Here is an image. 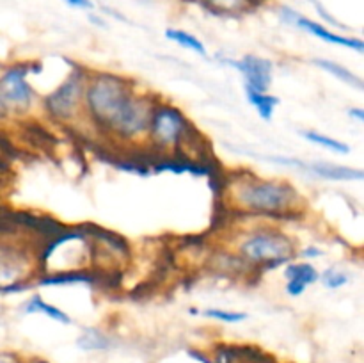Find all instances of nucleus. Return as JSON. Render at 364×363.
Returning <instances> with one entry per match:
<instances>
[{"instance_id": "f257e3e1", "label": "nucleus", "mask_w": 364, "mask_h": 363, "mask_svg": "<svg viewBox=\"0 0 364 363\" xmlns=\"http://www.w3.org/2000/svg\"><path fill=\"white\" fill-rule=\"evenodd\" d=\"M228 206L245 216L283 217L306 206L301 191L283 178H265L255 173H237L224 189Z\"/></svg>"}, {"instance_id": "f03ea898", "label": "nucleus", "mask_w": 364, "mask_h": 363, "mask_svg": "<svg viewBox=\"0 0 364 363\" xmlns=\"http://www.w3.org/2000/svg\"><path fill=\"white\" fill-rule=\"evenodd\" d=\"M139 88V82L109 70H89L84 89L82 120L103 134L124 100Z\"/></svg>"}, {"instance_id": "7ed1b4c3", "label": "nucleus", "mask_w": 364, "mask_h": 363, "mask_svg": "<svg viewBox=\"0 0 364 363\" xmlns=\"http://www.w3.org/2000/svg\"><path fill=\"white\" fill-rule=\"evenodd\" d=\"M299 246L291 235L272 224L242 231L235 241V255L247 267L272 270L297 260Z\"/></svg>"}, {"instance_id": "20e7f679", "label": "nucleus", "mask_w": 364, "mask_h": 363, "mask_svg": "<svg viewBox=\"0 0 364 363\" xmlns=\"http://www.w3.org/2000/svg\"><path fill=\"white\" fill-rule=\"evenodd\" d=\"M159 100L160 96L141 89L139 85L124 100L103 134L121 146H144L151 112Z\"/></svg>"}, {"instance_id": "39448f33", "label": "nucleus", "mask_w": 364, "mask_h": 363, "mask_svg": "<svg viewBox=\"0 0 364 363\" xmlns=\"http://www.w3.org/2000/svg\"><path fill=\"white\" fill-rule=\"evenodd\" d=\"M87 68L75 64L70 73L39 100L43 112L52 121L60 125H73L82 120V105H84V89L87 80Z\"/></svg>"}, {"instance_id": "423d86ee", "label": "nucleus", "mask_w": 364, "mask_h": 363, "mask_svg": "<svg viewBox=\"0 0 364 363\" xmlns=\"http://www.w3.org/2000/svg\"><path fill=\"white\" fill-rule=\"evenodd\" d=\"M191 132L192 125L187 114L174 103L160 98L151 112L144 146L160 153H174L185 144Z\"/></svg>"}, {"instance_id": "0eeeda50", "label": "nucleus", "mask_w": 364, "mask_h": 363, "mask_svg": "<svg viewBox=\"0 0 364 363\" xmlns=\"http://www.w3.org/2000/svg\"><path fill=\"white\" fill-rule=\"evenodd\" d=\"M95 256V248L87 235L80 231H70L48 244L39 255V265L55 274H71L84 270Z\"/></svg>"}, {"instance_id": "6e6552de", "label": "nucleus", "mask_w": 364, "mask_h": 363, "mask_svg": "<svg viewBox=\"0 0 364 363\" xmlns=\"http://www.w3.org/2000/svg\"><path fill=\"white\" fill-rule=\"evenodd\" d=\"M38 270L39 255L25 242L14 238L0 241V292L20 290Z\"/></svg>"}, {"instance_id": "1a4fd4ad", "label": "nucleus", "mask_w": 364, "mask_h": 363, "mask_svg": "<svg viewBox=\"0 0 364 363\" xmlns=\"http://www.w3.org/2000/svg\"><path fill=\"white\" fill-rule=\"evenodd\" d=\"M32 64L11 63L0 70V96L11 116H27L39 103V95L31 82Z\"/></svg>"}, {"instance_id": "9d476101", "label": "nucleus", "mask_w": 364, "mask_h": 363, "mask_svg": "<svg viewBox=\"0 0 364 363\" xmlns=\"http://www.w3.org/2000/svg\"><path fill=\"white\" fill-rule=\"evenodd\" d=\"M279 16L284 23L294 25L295 28H301V31L318 38L320 41L329 43V45H334V46H343V48L354 50V52L359 53V56L364 53V41L361 38L345 36V34H340V32L331 31V28H327L323 23H318V21L304 16V14H301L299 11L291 9V7L288 6L279 7Z\"/></svg>"}, {"instance_id": "9b49d317", "label": "nucleus", "mask_w": 364, "mask_h": 363, "mask_svg": "<svg viewBox=\"0 0 364 363\" xmlns=\"http://www.w3.org/2000/svg\"><path fill=\"white\" fill-rule=\"evenodd\" d=\"M217 60L224 66H230L237 70L244 78V88H251L255 91L269 93L274 82V63L267 57L247 53L240 59H231L226 56H217Z\"/></svg>"}, {"instance_id": "f8f14e48", "label": "nucleus", "mask_w": 364, "mask_h": 363, "mask_svg": "<svg viewBox=\"0 0 364 363\" xmlns=\"http://www.w3.org/2000/svg\"><path fill=\"white\" fill-rule=\"evenodd\" d=\"M284 276V290L290 298H301L309 287H313L315 283H318L320 270L316 269V265L308 260H291L284 265L283 270Z\"/></svg>"}, {"instance_id": "ddd939ff", "label": "nucleus", "mask_w": 364, "mask_h": 363, "mask_svg": "<svg viewBox=\"0 0 364 363\" xmlns=\"http://www.w3.org/2000/svg\"><path fill=\"white\" fill-rule=\"evenodd\" d=\"M297 171L309 174V177L322 178L327 182H363L364 171L359 167L343 166V164L327 162V160H313L306 162L301 160V166Z\"/></svg>"}, {"instance_id": "4468645a", "label": "nucleus", "mask_w": 364, "mask_h": 363, "mask_svg": "<svg viewBox=\"0 0 364 363\" xmlns=\"http://www.w3.org/2000/svg\"><path fill=\"white\" fill-rule=\"evenodd\" d=\"M245 100L249 102V105L256 110L259 117L263 121H272L274 116H276V109L281 105L279 96L272 95V93H262L255 91L251 88H244Z\"/></svg>"}, {"instance_id": "2eb2a0df", "label": "nucleus", "mask_w": 364, "mask_h": 363, "mask_svg": "<svg viewBox=\"0 0 364 363\" xmlns=\"http://www.w3.org/2000/svg\"><path fill=\"white\" fill-rule=\"evenodd\" d=\"M311 63L315 64L318 70L326 71V73H329L331 77H334V78H338L340 82H343L345 85H350V88L359 89V91H363L364 89L363 78L359 77L358 73H354L350 68L343 66V64L336 63V60L323 59V57H315V59H311Z\"/></svg>"}, {"instance_id": "dca6fc26", "label": "nucleus", "mask_w": 364, "mask_h": 363, "mask_svg": "<svg viewBox=\"0 0 364 363\" xmlns=\"http://www.w3.org/2000/svg\"><path fill=\"white\" fill-rule=\"evenodd\" d=\"M21 310H23V313H27V315H32V313H41V315L48 317V319L55 320V322H59V324L73 322L70 317V313H68L66 310H63V308H59V306L52 305V302L45 301V299H43L39 294L31 295V298L23 302Z\"/></svg>"}, {"instance_id": "f3484780", "label": "nucleus", "mask_w": 364, "mask_h": 363, "mask_svg": "<svg viewBox=\"0 0 364 363\" xmlns=\"http://www.w3.org/2000/svg\"><path fill=\"white\" fill-rule=\"evenodd\" d=\"M206 9L224 16H240L259 6L262 0H201Z\"/></svg>"}, {"instance_id": "a211bd4d", "label": "nucleus", "mask_w": 364, "mask_h": 363, "mask_svg": "<svg viewBox=\"0 0 364 363\" xmlns=\"http://www.w3.org/2000/svg\"><path fill=\"white\" fill-rule=\"evenodd\" d=\"M164 36H166V39H169L171 43H174V45L181 46V48L188 50V52H194L196 56L203 57V59H208V50H206L205 43H203L198 36L191 34V32L183 31V28L174 27L166 28Z\"/></svg>"}, {"instance_id": "6ab92c4d", "label": "nucleus", "mask_w": 364, "mask_h": 363, "mask_svg": "<svg viewBox=\"0 0 364 363\" xmlns=\"http://www.w3.org/2000/svg\"><path fill=\"white\" fill-rule=\"evenodd\" d=\"M299 134H301L302 139H306L308 142H311V144L327 149V152L336 153V155H347V153H350V146H348L347 142H343L341 139L333 137V135L323 134V132L306 128V130H301Z\"/></svg>"}, {"instance_id": "aec40b11", "label": "nucleus", "mask_w": 364, "mask_h": 363, "mask_svg": "<svg viewBox=\"0 0 364 363\" xmlns=\"http://www.w3.org/2000/svg\"><path fill=\"white\" fill-rule=\"evenodd\" d=\"M77 345L82 351H107L112 345L109 335L98 327H85L77 338Z\"/></svg>"}, {"instance_id": "412c9836", "label": "nucleus", "mask_w": 364, "mask_h": 363, "mask_svg": "<svg viewBox=\"0 0 364 363\" xmlns=\"http://www.w3.org/2000/svg\"><path fill=\"white\" fill-rule=\"evenodd\" d=\"M350 273L336 265L327 267V269L322 270L318 276V281L327 288V290H340V288L347 287V285L350 283Z\"/></svg>"}, {"instance_id": "4be33fe9", "label": "nucleus", "mask_w": 364, "mask_h": 363, "mask_svg": "<svg viewBox=\"0 0 364 363\" xmlns=\"http://www.w3.org/2000/svg\"><path fill=\"white\" fill-rule=\"evenodd\" d=\"M203 315L206 319L217 320V322L223 324H240L244 320H247V313L238 312V310H224V308H206L203 310Z\"/></svg>"}, {"instance_id": "5701e85b", "label": "nucleus", "mask_w": 364, "mask_h": 363, "mask_svg": "<svg viewBox=\"0 0 364 363\" xmlns=\"http://www.w3.org/2000/svg\"><path fill=\"white\" fill-rule=\"evenodd\" d=\"M322 255H323V253H322V249H320V248H316V246H308V248H304V249H299L297 258L308 260V262H311V260L318 258V256H322Z\"/></svg>"}, {"instance_id": "b1692460", "label": "nucleus", "mask_w": 364, "mask_h": 363, "mask_svg": "<svg viewBox=\"0 0 364 363\" xmlns=\"http://www.w3.org/2000/svg\"><path fill=\"white\" fill-rule=\"evenodd\" d=\"M347 116L350 117L352 121H355L358 125H363L364 123V107H361V105L348 107Z\"/></svg>"}, {"instance_id": "393cba45", "label": "nucleus", "mask_w": 364, "mask_h": 363, "mask_svg": "<svg viewBox=\"0 0 364 363\" xmlns=\"http://www.w3.org/2000/svg\"><path fill=\"white\" fill-rule=\"evenodd\" d=\"M63 2H66L68 6L73 7V9H80V11L95 9V4H92V0H63Z\"/></svg>"}, {"instance_id": "a878e982", "label": "nucleus", "mask_w": 364, "mask_h": 363, "mask_svg": "<svg viewBox=\"0 0 364 363\" xmlns=\"http://www.w3.org/2000/svg\"><path fill=\"white\" fill-rule=\"evenodd\" d=\"M0 363H21L20 358L13 352H0Z\"/></svg>"}, {"instance_id": "bb28decb", "label": "nucleus", "mask_w": 364, "mask_h": 363, "mask_svg": "<svg viewBox=\"0 0 364 363\" xmlns=\"http://www.w3.org/2000/svg\"><path fill=\"white\" fill-rule=\"evenodd\" d=\"M7 117H11V114H9V110H7L6 103H4L2 96H0V121L7 120Z\"/></svg>"}, {"instance_id": "cd10ccee", "label": "nucleus", "mask_w": 364, "mask_h": 363, "mask_svg": "<svg viewBox=\"0 0 364 363\" xmlns=\"http://www.w3.org/2000/svg\"><path fill=\"white\" fill-rule=\"evenodd\" d=\"M27 363H48V362H46V359H43V358H31Z\"/></svg>"}]
</instances>
